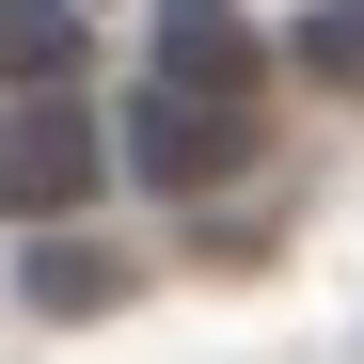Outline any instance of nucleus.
Wrapping results in <instances>:
<instances>
[{
	"instance_id": "1",
	"label": "nucleus",
	"mask_w": 364,
	"mask_h": 364,
	"mask_svg": "<svg viewBox=\"0 0 364 364\" xmlns=\"http://www.w3.org/2000/svg\"><path fill=\"white\" fill-rule=\"evenodd\" d=\"M111 174V127L80 95H0V222H80Z\"/></svg>"
},
{
	"instance_id": "2",
	"label": "nucleus",
	"mask_w": 364,
	"mask_h": 364,
	"mask_svg": "<svg viewBox=\"0 0 364 364\" xmlns=\"http://www.w3.org/2000/svg\"><path fill=\"white\" fill-rule=\"evenodd\" d=\"M111 159H127L143 191H174V206H191V191H237V174H254V111H237V95H174V80H143Z\"/></svg>"
},
{
	"instance_id": "3",
	"label": "nucleus",
	"mask_w": 364,
	"mask_h": 364,
	"mask_svg": "<svg viewBox=\"0 0 364 364\" xmlns=\"http://www.w3.org/2000/svg\"><path fill=\"white\" fill-rule=\"evenodd\" d=\"M143 80H174V95H237V111H254V80H269V32L237 16V0H159Z\"/></svg>"
},
{
	"instance_id": "4",
	"label": "nucleus",
	"mask_w": 364,
	"mask_h": 364,
	"mask_svg": "<svg viewBox=\"0 0 364 364\" xmlns=\"http://www.w3.org/2000/svg\"><path fill=\"white\" fill-rule=\"evenodd\" d=\"M127 285H143V254H111V237H48L32 222V254H16V301H32V317H111Z\"/></svg>"
},
{
	"instance_id": "5",
	"label": "nucleus",
	"mask_w": 364,
	"mask_h": 364,
	"mask_svg": "<svg viewBox=\"0 0 364 364\" xmlns=\"http://www.w3.org/2000/svg\"><path fill=\"white\" fill-rule=\"evenodd\" d=\"M80 64H95L80 0H0V95H80Z\"/></svg>"
},
{
	"instance_id": "6",
	"label": "nucleus",
	"mask_w": 364,
	"mask_h": 364,
	"mask_svg": "<svg viewBox=\"0 0 364 364\" xmlns=\"http://www.w3.org/2000/svg\"><path fill=\"white\" fill-rule=\"evenodd\" d=\"M285 64L317 80V95H364V0H301V32H285Z\"/></svg>"
}]
</instances>
